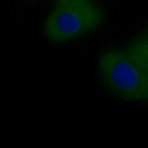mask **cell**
<instances>
[{"mask_svg":"<svg viewBox=\"0 0 148 148\" xmlns=\"http://www.w3.org/2000/svg\"><path fill=\"white\" fill-rule=\"evenodd\" d=\"M95 75L102 91L110 97L148 104V82L125 47H107L98 54Z\"/></svg>","mask_w":148,"mask_h":148,"instance_id":"6da1fadb","label":"cell"},{"mask_svg":"<svg viewBox=\"0 0 148 148\" xmlns=\"http://www.w3.org/2000/svg\"><path fill=\"white\" fill-rule=\"evenodd\" d=\"M103 20L101 8L92 0L56 4L45 21L44 35L52 44H67L93 33Z\"/></svg>","mask_w":148,"mask_h":148,"instance_id":"7a4b0ae2","label":"cell"},{"mask_svg":"<svg viewBox=\"0 0 148 148\" xmlns=\"http://www.w3.org/2000/svg\"><path fill=\"white\" fill-rule=\"evenodd\" d=\"M124 47L148 82V25L134 35Z\"/></svg>","mask_w":148,"mask_h":148,"instance_id":"3957f363","label":"cell"},{"mask_svg":"<svg viewBox=\"0 0 148 148\" xmlns=\"http://www.w3.org/2000/svg\"><path fill=\"white\" fill-rule=\"evenodd\" d=\"M56 4H65V3H80V2H86L91 1V0H55Z\"/></svg>","mask_w":148,"mask_h":148,"instance_id":"277c9868","label":"cell"}]
</instances>
